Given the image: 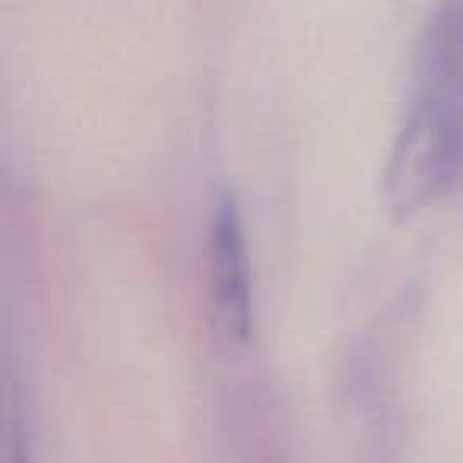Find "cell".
<instances>
[{
	"instance_id": "cell-1",
	"label": "cell",
	"mask_w": 463,
	"mask_h": 463,
	"mask_svg": "<svg viewBox=\"0 0 463 463\" xmlns=\"http://www.w3.org/2000/svg\"><path fill=\"white\" fill-rule=\"evenodd\" d=\"M463 175V0L431 16L419 45L416 90L384 165V200L397 216L438 203Z\"/></svg>"
},
{
	"instance_id": "cell-2",
	"label": "cell",
	"mask_w": 463,
	"mask_h": 463,
	"mask_svg": "<svg viewBox=\"0 0 463 463\" xmlns=\"http://www.w3.org/2000/svg\"><path fill=\"white\" fill-rule=\"evenodd\" d=\"M210 289L213 311L225 336L251 340L254 334V273L248 251L245 219L232 194L216 206L210 225Z\"/></svg>"
}]
</instances>
